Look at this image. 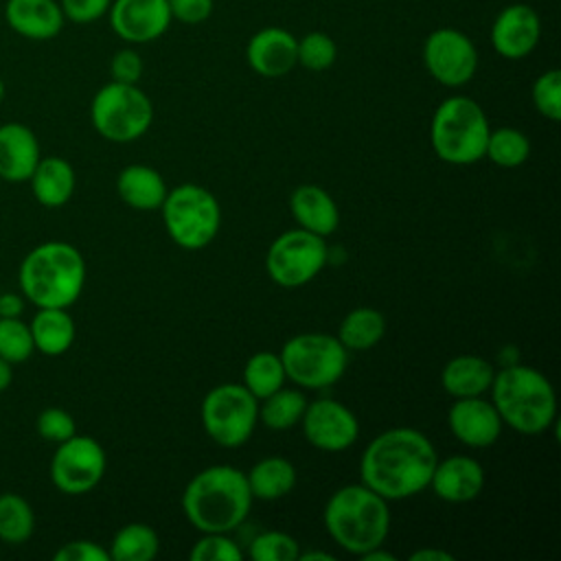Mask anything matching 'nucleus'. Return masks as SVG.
I'll return each instance as SVG.
<instances>
[{"label":"nucleus","instance_id":"nucleus-1","mask_svg":"<svg viewBox=\"0 0 561 561\" xmlns=\"http://www.w3.org/2000/svg\"><path fill=\"white\" fill-rule=\"evenodd\" d=\"M438 454L414 427H390L377 434L359 458V482L383 500H405L430 486Z\"/></svg>","mask_w":561,"mask_h":561},{"label":"nucleus","instance_id":"nucleus-2","mask_svg":"<svg viewBox=\"0 0 561 561\" xmlns=\"http://www.w3.org/2000/svg\"><path fill=\"white\" fill-rule=\"evenodd\" d=\"M252 502L245 471L232 465L197 471L182 493L184 517L199 533H232L250 515Z\"/></svg>","mask_w":561,"mask_h":561},{"label":"nucleus","instance_id":"nucleus-3","mask_svg":"<svg viewBox=\"0 0 561 561\" xmlns=\"http://www.w3.org/2000/svg\"><path fill=\"white\" fill-rule=\"evenodd\" d=\"M491 403L511 430L537 436L557 423V392L550 379L526 364H504L491 381Z\"/></svg>","mask_w":561,"mask_h":561},{"label":"nucleus","instance_id":"nucleus-4","mask_svg":"<svg viewBox=\"0 0 561 561\" xmlns=\"http://www.w3.org/2000/svg\"><path fill=\"white\" fill-rule=\"evenodd\" d=\"M18 285L35 307L68 309L85 285L83 254L68 241L37 243L18 267Z\"/></svg>","mask_w":561,"mask_h":561},{"label":"nucleus","instance_id":"nucleus-5","mask_svg":"<svg viewBox=\"0 0 561 561\" xmlns=\"http://www.w3.org/2000/svg\"><path fill=\"white\" fill-rule=\"evenodd\" d=\"M322 519L329 537L355 557L381 546L390 533L388 500L362 482L333 491L324 504Z\"/></svg>","mask_w":561,"mask_h":561},{"label":"nucleus","instance_id":"nucleus-6","mask_svg":"<svg viewBox=\"0 0 561 561\" xmlns=\"http://www.w3.org/2000/svg\"><path fill=\"white\" fill-rule=\"evenodd\" d=\"M491 125L478 101L465 94L438 103L430 121V145L438 160L467 167L484 158Z\"/></svg>","mask_w":561,"mask_h":561},{"label":"nucleus","instance_id":"nucleus-7","mask_svg":"<svg viewBox=\"0 0 561 561\" xmlns=\"http://www.w3.org/2000/svg\"><path fill=\"white\" fill-rule=\"evenodd\" d=\"M160 213L167 234L184 250H202L210 245L221 226L217 197L206 186L193 182L169 188Z\"/></svg>","mask_w":561,"mask_h":561},{"label":"nucleus","instance_id":"nucleus-8","mask_svg":"<svg viewBox=\"0 0 561 561\" xmlns=\"http://www.w3.org/2000/svg\"><path fill=\"white\" fill-rule=\"evenodd\" d=\"M280 362L289 381L305 390H322L342 379L348 364V351L337 335L298 333L280 348Z\"/></svg>","mask_w":561,"mask_h":561},{"label":"nucleus","instance_id":"nucleus-9","mask_svg":"<svg viewBox=\"0 0 561 561\" xmlns=\"http://www.w3.org/2000/svg\"><path fill=\"white\" fill-rule=\"evenodd\" d=\"M90 121L101 138L110 142H134L151 127L153 103L138 83L110 81L92 96Z\"/></svg>","mask_w":561,"mask_h":561},{"label":"nucleus","instance_id":"nucleus-10","mask_svg":"<svg viewBox=\"0 0 561 561\" xmlns=\"http://www.w3.org/2000/svg\"><path fill=\"white\" fill-rule=\"evenodd\" d=\"M199 419L213 443L234 449L250 440L259 423V399L243 383H219L202 399Z\"/></svg>","mask_w":561,"mask_h":561},{"label":"nucleus","instance_id":"nucleus-11","mask_svg":"<svg viewBox=\"0 0 561 561\" xmlns=\"http://www.w3.org/2000/svg\"><path fill=\"white\" fill-rule=\"evenodd\" d=\"M327 243L309 230L294 228L280 232L267 248L265 270L267 276L287 289L302 287L311 283L327 265Z\"/></svg>","mask_w":561,"mask_h":561},{"label":"nucleus","instance_id":"nucleus-12","mask_svg":"<svg viewBox=\"0 0 561 561\" xmlns=\"http://www.w3.org/2000/svg\"><path fill=\"white\" fill-rule=\"evenodd\" d=\"M105 449L92 436L75 434L57 449L50 460V480L66 495L90 493L105 476Z\"/></svg>","mask_w":561,"mask_h":561},{"label":"nucleus","instance_id":"nucleus-13","mask_svg":"<svg viewBox=\"0 0 561 561\" xmlns=\"http://www.w3.org/2000/svg\"><path fill=\"white\" fill-rule=\"evenodd\" d=\"M423 64L434 81L445 88L469 83L478 70V48L471 37L458 28H434L423 42Z\"/></svg>","mask_w":561,"mask_h":561},{"label":"nucleus","instance_id":"nucleus-14","mask_svg":"<svg viewBox=\"0 0 561 561\" xmlns=\"http://www.w3.org/2000/svg\"><path fill=\"white\" fill-rule=\"evenodd\" d=\"M300 427L307 443L320 451H344L359 436L355 412L337 399L307 401Z\"/></svg>","mask_w":561,"mask_h":561},{"label":"nucleus","instance_id":"nucleus-15","mask_svg":"<svg viewBox=\"0 0 561 561\" xmlns=\"http://www.w3.org/2000/svg\"><path fill=\"white\" fill-rule=\"evenodd\" d=\"M107 18L112 31L127 44L153 42L173 22L167 0H112Z\"/></svg>","mask_w":561,"mask_h":561},{"label":"nucleus","instance_id":"nucleus-16","mask_svg":"<svg viewBox=\"0 0 561 561\" xmlns=\"http://www.w3.org/2000/svg\"><path fill=\"white\" fill-rule=\"evenodd\" d=\"M491 46L504 59L528 57L541 37V20L526 2H513L500 9L491 24Z\"/></svg>","mask_w":561,"mask_h":561},{"label":"nucleus","instance_id":"nucleus-17","mask_svg":"<svg viewBox=\"0 0 561 561\" xmlns=\"http://www.w3.org/2000/svg\"><path fill=\"white\" fill-rule=\"evenodd\" d=\"M449 432L467 447L484 449L497 443L502 434V419L495 405L484 397L454 399L447 412Z\"/></svg>","mask_w":561,"mask_h":561},{"label":"nucleus","instance_id":"nucleus-18","mask_svg":"<svg viewBox=\"0 0 561 561\" xmlns=\"http://www.w3.org/2000/svg\"><path fill=\"white\" fill-rule=\"evenodd\" d=\"M298 39L280 26H263L245 44L248 66L265 79H278L298 66Z\"/></svg>","mask_w":561,"mask_h":561},{"label":"nucleus","instance_id":"nucleus-19","mask_svg":"<svg viewBox=\"0 0 561 561\" xmlns=\"http://www.w3.org/2000/svg\"><path fill=\"white\" fill-rule=\"evenodd\" d=\"M430 489L436 493V497L449 504L471 502L484 489V469L471 456H447L443 460H436L430 478Z\"/></svg>","mask_w":561,"mask_h":561},{"label":"nucleus","instance_id":"nucleus-20","mask_svg":"<svg viewBox=\"0 0 561 561\" xmlns=\"http://www.w3.org/2000/svg\"><path fill=\"white\" fill-rule=\"evenodd\" d=\"M4 22L24 39L46 42L61 33L66 18L59 0H7Z\"/></svg>","mask_w":561,"mask_h":561},{"label":"nucleus","instance_id":"nucleus-21","mask_svg":"<svg viewBox=\"0 0 561 561\" xmlns=\"http://www.w3.org/2000/svg\"><path fill=\"white\" fill-rule=\"evenodd\" d=\"M42 158L39 140L24 123L0 125V178L4 182H28Z\"/></svg>","mask_w":561,"mask_h":561},{"label":"nucleus","instance_id":"nucleus-22","mask_svg":"<svg viewBox=\"0 0 561 561\" xmlns=\"http://www.w3.org/2000/svg\"><path fill=\"white\" fill-rule=\"evenodd\" d=\"M289 210L298 228L329 237L340 226V210L329 191L318 184H300L289 195Z\"/></svg>","mask_w":561,"mask_h":561},{"label":"nucleus","instance_id":"nucleus-23","mask_svg":"<svg viewBox=\"0 0 561 561\" xmlns=\"http://www.w3.org/2000/svg\"><path fill=\"white\" fill-rule=\"evenodd\" d=\"M495 368L489 359L480 355H456L451 357L443 370H440V383L445 392L454 399H465V397H482L489 392L491 381H493Z\"/></svg>","mask_w":561,"mask_h":561},{"label":"nucleus","instance_id":"nucleus-24","mask_svg":"<svg viewBox=\"0 0 561 561\" xmlns=\"http://www.w3.org/2000/svg\"><path fill=\"white\" fill-rule=\"evenodd\" d=\"M28 184H31L33 197L42 206L59 208L70 202L77 186V175L68 160L59 156H46V158H39L37 167L28 178Z\"/></svg>","mask_w":561,"mask_h":561},{"label":"nucleus","instance_id":"nucleus-25","mask_svg":"<svg viewBox=\"0 0 561 561\" xmlns=\"http://www.w3.org/2000/svg\"><path fill=\"white\" fill-rule=\"evenodd\" d=\"M167 191L160 171L147 164H127L116 178L118 197L134 210H160Z\"/></svg>","mask_w":561,"mask_h":561},{"label":"nucleus","instance_id":"nucleus-26","mask_svg":"<svg viewBox=\"0 0 561 561\" xmlns=\"http://www.w3.org/2000/svg\"><path fill=\"white\" fill-rule=\"evenodd\" d=\"M35 351L48 357L64 355L77 335V327L68 309L61 307H37V313L28 322Z\"/></svg>","mask_w":561,"mask_h":561},{"label":"nucleus","instance_id":"nucleus-27","mask_svg":"<svg viewBox=\"0 0 561 561\" xmlns=\"http://www.w3.org/2000/svg\"><path fill=\"white\" fill-rule=\"evenodd\" d=\"M245 478H248L252 497L265 500V502L280 500V497L289 495L298 482L296 467L283 456L261 458L259 462H254L250 467Z\"/></svg>","mask_w":561,"mask_h":561},{"label":"nucleus","instance_id":"nucleus-28","mask_svg":"<svg viewBox=\"0 0 561 561\" xmlns=\"http://www.w3.org/2000/svg\"><path fill=\"white\" fill-rule=\"evenodd\" d=\"M386 335V318L375 307L351 309L337 329V340L351 351H370Z\"/></svg>","mask_w":561,"mask_h":561},{"label":"nucleus","instance_id":"nucleus-29","mask_svg":"<svg viewBox=\"0 0 561 561\" xmlns=\"http://www.w3.org/2000/svg\"><path fill=\"white\" fill-rule=\"evenodd\" d=\"M158 552L160 537L149 524L142 522H131L116 530L107 550L112 561H151Z\"/></svg>","mask_w":561,"mask_h":561},{"label":"nucleus","instance_id":"nucleus-30","mask_svg":"<svg viewBox=\"0 0 561 561\" xmlns=\"http://www.w3.org/2000/svg\"><path fill=\"white\" fill-rule=\"evenodd\" d=\"M307 408V397L296 388H278L259 401V421L265 427L283 432L300 423Z\"/></svg>","mask_w":561,"mask_h":561},{"label":"nucleus","instance_id":"nucleus-31","mask_svg":"<svg viewBox=\"0 0 561 561\" xmlns=\"http://www.w3.org/2000/svg\"><path fill=\"white\" fill-rule=\"evenodd\" d=\"M287 381L280 355L274 351H259L248 357L243 366V386L261 401L283 388Z\"/></svg>","mask_w":561,"mask_h":561},{"label":"nucleus","instance_id":"nucleus-32","mask_svg":"<svg viewBox=\"0 0 561 561\" xmlns=\"http://www.w3.org/2000/svg\"><path fill=\"white\" fill-rule=\"evenodd\" d=\"M35 530V513L26 497L7 491L0 493V541L20 546L31 539Z\"/></svg>","mask_w":561,"mask_h":561},{"label":"nucleus","instance_id":"nucleus-33","mask_svg":"<svg viewBox=\"0 0 561 561\" xmlns=\"http://www.w3.org/2000/svg\"><path fill=\"white\" fill-rule=\"evenodd\" d=\"M530 156V140L515 127H497L489 131L484 158L502 169H515Z\"/></svg>","mask_w":561,"mask_h":561},{"label":"nucleus","instance_id":"nucleus-34","mask_svg":"<svg viewBox=\"0 0 561 561\" xmlns=\"http://www.w3.org/2000/svg\"><path fill=\"white\" fill-rule=\"evenodd\" d=\"M248 554L254 561H296L300 554V543L289 533L263 530L250 541Z\"/></svg>","mask_w":561,"mask_h":561},{"label":"nucleus","instance_id":"nucleus-35","mask_svg":"<svg viewBox=\"0 0 561 561\" xmlns=\"http://www.w3.org/2000/svg\"><path fill=\"white\" fill-rule=\"evenodd\" d=\"M296 57H298V66L311 72H322L335 64L337 44L331 35L322 31H311L298 39Z\"/></svg>","mask_w":561,"mask_h":561},{"label":"nucleus","instance_id":"nucleus-36","mask_svg":"<svg viewBox=\"0 0 561 561\" xmlns=\"http://www.w3.org/2000/svg\"><path fill=\"white\" fill-rule=\"evenodd\" d=\"M35 353L33 335L22 318H0V357L9 364L26 362Z\"/></svg>","mask_w":561,"mask_h":561},{"label":"nucleus","instance_id":"nucleus-37","mask_svg":"<svg viewBox=\"0 0 561 561\" xmlns=\"http://www.w3.org/2000/svg\"><path fill=\"white\" fill-rule=\"evenodd\" d=\"M530 96L535 110L543 118L557 123L561 118V72L557 68L541 72L533 83Z\"/></svg>","mask_w":561,"mask_h":561},{"label":"nucleus","instance_id":"nucleus-38","mask_svg":"<svg viewBox=\"0 0 561 561\" xmlns=\"http://www.w3.org/2000/svg\"><path fill=\"white\" fill-rule=\"evenodd\" d=\"M191 561H241L243 550L230 533H202L188 552Z\"/></svg>","mask_w":561,"mask_h":561},{"label":"nucleus","instance_id":"nucleus-39","mask_svg":"<svg viewBox=\"0 0 561 561\" xmlns=\"http://www.w3.org/2000/svg\"><path fill=\"white\" fill-rule=\"evenodd\" d=\"M35 427H37V434L50 443H64L77 434V423H75L72 414L66 412L64 408L42 410L37 414Z\"/></svg>","mask_w":561,"mask_h":561},{"label":"nucleus","instance_id":"nucleus-40","mask_svg":"<svg viewBox=\"0 0 561 561\" xmlns=\"http://www.w3.org/2000/svg\"><path fill=\"white\" fill-rule=\"evenodd\" d=\"M112 0H59L64 18L75 24H90L107 15Z\"/></svg>","mask_w":561,"mask_h":561},{"label":"nucleus","instance_id":"nucleus-41","mask_svg":"<svg viewBox=\"0 0 561 561\" xmlns=\"http://www.w3.org/2000/svg\"><path fill=\"white\" fill-rule=\"evenodd\" d=\"M142 57L134 48H121L114 53L110 61L112 81L121 83H138L142 77Z\"/></svg>","mask_w":561,"mask_h":561},{"label":"nucleus","instance_id":"nucleus-42","mask_svg":"<svg viewBox=\"0 0 561 561\" xmlns=\"http://www.w3.org/2000/svg\"><path fill=\"white\" fill-rule=\"evenodd\" d=\"M55 561H110V554L103 546L90 539H72L64 543L55 554Z\"/></svg>","mask_w":561,"mask_h":561},{"label":"nucleus","instance_id":"nucleus-43","mask_svg":"<svg viewBox=\"0 0 561 561\" xmlns=\"http://www.w3.org/2000/svg\"><path fill=\"white\" fill-rule=\"evenodd\" d=\"M171 20L182 24H199L210 18L215 2L213 0H167Z\"/></svg>","mask_w":561,"mask_h":561},{"label":"nucleus","instance_id":"nucleus-44","mask_svg":"<svg viewBox=\"0 0 561 561\" xmlns=\"http://www.w3.org/2000/svg\"><path fill=\"white\" fill-rule=\"evenodd\" d=\"M26 298L15 291H7V294H0V318H22L24 313V302Z\"/></svg>","mask_w":561,"mask_h":561},{"label":"nucleus","instance_id":"nucleus-45","mask_svg":"<svg viewBox=\"0 0 561 561\" xmlns=\"http://www.w3.org/2000/svg\"><path fill=\"white\" fill-rule=\"evenodd\" d=\"M410 561H454V554L440 548H419L410 554Z\"/></svg>","mask_w":561,"mask_h":561},{"label":"nucleus","instance_id":"nucleus-46","mask_svg":"<svg viewBox=\"0 0 561 561\" xmlns=\"http://www.w3.org/2000/svg\"><path fill=\"white\" fill-rule=\"evenodd\" d=\"M362 561H394L397 557L392 554V552H388V550H383V543L381 546H377V548H373V550H368L366 554H362L359 557Z\"/></svg>","mask_w":561,"mask_h":561},{"label":"nucleus","instance_id":"nucleus-47","mask_svg":"<svg viewBox=\"0 0 561 561\" xmlns=\"http://www.w3.org/2000/svg\"><path fill=\"white\" fill-rule=\"evenodd\" d=\"M11 379H13V370H11V364L7 359L0 357V392L7 390L11 386Z\"/></svg>","mask_w":561,"mask_h":561},{"label":"nucleus","instance_id":"nucleus-48","mask_svg":"<svg viewBox=\"0 0 561 561\" xmlns=\"http://www.w3.org/2000/svg\"><path fill=\"white\" fill-rule=\"evenodd\" d=\"M298 559H300V561H335L333 554L320 552V550H309V552H302V550H300Z\"/></svg>","mask_w":561,"mask_h":561},{"label":"nucleus","instance_id":"nucleus-49","mask_svg":"<svg viewBox=\"0 0 561 561\" xmlns=\"http://www.w3.org/2000/svg\"><path fill=\"white\" fill-rule=\"evenodd\" d=\"M2 99H4V81L0 77V103H2Z\"/></svg>","mask_w":561,"mask_h":561}]
</instances>
